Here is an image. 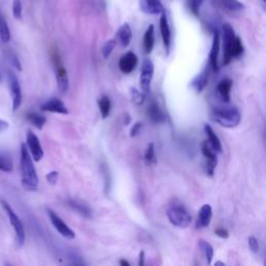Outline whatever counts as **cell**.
I'll return each instance as SVG.
<instances>
[{"label": "cell", "instance_id": "cb8c5ba5", "mask_svg": "<svg viewBox=\"0 0 266 266\" xmlns=\"http://www.w3.org/2000/svg\"><path fill=\"white\" fill-rule=\"evenodd\" d=\"M69 206L71 207L72 209L76 210L79 214L85 216V217H91L92 215V211L90 209V207L86 206L84 203L78 201V200H69L68 201Z\"/></svg>", "mask_w": 266, "mask_h": 266}, {"label": "cell", "instance_id": "f546056e", "mask_svg": "<svg viewBox=\"0 0 266 266\" xmlns=\"http://www.w3.org/2000/svg\"><path fill=\"white\" fill-rule=\"evenodd\" d=\"M13 169H14V165H13L12 158L8 154L0 153V171L10 173L13 171Z\"/></svg>", "mask_w": 266, "mask_h": 266}, {"label": "cell", "instance_id": "83f0119b", "mask_svg": "<svg viewBox=\"0 0 266 266\" xmlns=\"http://www.w3.org/2000/svg\"><path fill=\"white\" fill-rule=\"evenodd\" d=\"M0 39L4 43H9L11 40V31L5 17L0 14Z\"/></svg>", "mask_w": 266, "mask_h": 266}, {"label": "cell", "instance_id": "d6a6232c", "mask_svg": "<svg viewBox=\"0 0 266 266\" xmlns=\"http://www.w3.org/2000/svg\"><path fill=\"white\" fill-rule=\"evenodd\" d=\"M116 46V41L115 40H109L107 41L104 46L102 48V55L104 58H108L110 56V54L112 53L114 47Z\"/></svg>", "mask_w": 266, "mask_h": 266}, {"label": "cell", "instance_id": "bcb514c9", "mask_svg": "<svg viewBox=\"0 0 266 266\" xmlns=\"http://www.w3.org/2000/svg\"><path fill=\"white\" fill-rule=\"evenodd\" d=\"M199 2H201V3H202V2H203V0H199Z\"/></svg>", "mask_w": 266, "mask_h": 266}, {"label": "cell", "instance_id": "ab89813d", "mask_svg": "<svg viewBox=\"0 0 266 266\" xmlns=\"http://www.w3.org/2000/svg\"><path fill=\"white\" fill-rule=\"evenodd\" d=\"M10 60H11V62H12V64H13V66L14 67H16L19 71H21L22 70V68H21V64H20V62H19V60H18V58H17V56H15L14 54H11L10 55Z\"/></svg>", "mask_w": 266, "mask_h": 266}, {"label": "cell", "instance_id": "60d3db41", "mask_svg": "<svg viewBox=\"0 0 266 266\" xmlns=\"http://www.w3.org/2000/svg\"><path fill=\"white\" fill-rule=\"evenodd\" d=\"M9 127H10L9 122H7V121H5L3 119H0V132L6 131Z\"/></svg>", "mask_w": 266, "mask_h": 266}, {"label": "cell", "instance_id": "4316f807", "mask_svg": "<svg viewBox=\"0 0 266 266\" xmlns=\"http://www.w3.org/2000/svg\"><path fill=\"white\" fill-rule=\"evenodd\" d=\"M199 246H200L202 253L206 259V262L208 264H211L212 259H213V255H214V250H213L212 245L204 239H200L199 240Z\"/></svg>", "mask_w": 266, "mask_h": 266}, {"label": "cell", "instance_id": "9a60e30c", "mask_svg": "<svg viewBox=\"0 0 266 266\" xmlns=\"http://www.w3.org/2000/svg\"><path fill=\"white\" fill-rule=\"evenodd\" d=\"M212 219V207L209 204H204L198 213L197 218V228L198 229H204L207 228Z\"/></svg>", "mask_w": 266, "mask_h": 266}, {"label": "cell", "instance_id": "30bf717a", "mask_svg": "<svg viewBox=\"0 0 266 266\" xmlns=\"http://www.w3.org/2000/svg\"><path fill=\"white\" fill-rule=\"evenodd\" d=\"M26 147L32 155L33 160L39 162L44 157V151L41 145L39 138L35 135L33 131H28L26 135Z\"/></svg>", "mask_w": 266, "mask_h": 266}, {"label": "cell", "instance_id": "f1b7e54d", "mask_svg": "<svg viewBox=\"0 0 266 266\" xmlns=\"http://www.w3.org/2000/svg\"><path fill=\"white\" fill-rule=\"evenodd\" d=\"M220 5L231 12H240L244 9L243 4L239 3L238 0H220Z\"/></svg>", "mask_w": 266, "mask_h": 266}, {"label": "cell", "instance_id": "4dcf8cb0", "mask_svg": "<svg viewBox=\"0 0 266 266\" xmlns=\"http://www.w3.org/2000/svg\"><path fill=\"white\" fill-rule=\"evenodd\" d=\"M145 161L148 166L156 165L157 159H156V155H155V149H154L153 143L149 144L147 147V150L145 152Z\"/></svg>", "mask_w": 266, "mask_h": 266}, {"label": "cell", "instance_id": "8d00e7d4", "mask_svg": "<svg viewBox=\"0 0 266 266\" xmlns=\"http://www.w3.org/2000/svg\"><path fill=\"white\" fill-rule=\"evenodd\" d=\"M46 180H47L48 183L51 184V185L56 184V182H57V180H58V172H56V171H52V172L48 173V174L46 175Z\"/></svg>", "mask_w": 266, "mask_h": 266}, {"label": "cell", "instance_id": "d4e9b609", "mask_svg": "<svg viewBox=\"0 0 266 266\" xmlns=\"http://www.w3.org/2000/svg\"><path fill=\"white\" fill-rule=\"evenodd\" d=\"M26 119L27 121L31 123L32 125H34L36 128H38L39 130L43 129L44 125L46 124V117L38 113V112H28L26 114Z\"/></svg>", "mask_w": 266, "mask_h": 266}, {"label": "cell", "instance_id": "e575fe53", "mask_svg": "<svg viewBox=\"0 0 266 266\" xmlns=\"http://www.w3.org/2000/svg\"><path fill=\"white\" fill-rule=\"evenodd\" d=\"M130 95H131L132 101L135 102L136 104H138V105L143 104L144 100H145V95L143 93L138 91L137 88H135V87H131L130 88Z\"/></svg>", "mask_w": 266, "mask_h": 266}, {"label": "cell", "instance_id": "484cf974", "mask_svg": "<svg viewBox=\"0 0 266 266\" xmlns=\"http://www.w3.org/2000/svg\"><path fill=\"white\" fill-rule=\"evenodd\" d=\"M98 105H99V109H100L102 117L103 119H106V117L110 113V110H111V101H110L109 97L106 95H103L98 100Z\"/></svg>", "mask_w": 266, "mask_h": 266}, {"label": "cell", "instance_id": "e0dca14e", "mask_svg": "<svg viewBox=\"0 0 266 266\" xmlns=\"http://www.w3.org/2000/svg\"><path fill=\"white\" fill-rule=\"evenodd\" d=\"M218 52H219V35L217 32L213 35V41H212V46L209 54V66L212 69L213 72H218Z\"/></svg>", "mask_w": 266, "mask_h": 266}, {"label": "cell", "instance_id": "9c48e42d", "mask_svg": "<svg viewBox=\"0 0 266 266\" xmlns=\"http://www.w3.org/2000/svg\"><path fill=\"white\" fill-rule=\"evenodd\" d=\"M47 214L49 216L51 224L53 225V227L58 233H60L62 236H64V237L67 239L75 238V233H74V231L53 210L47 209Z\"/></svg>", "mask_w": 266, "mask_h": 266}, {"label": "cell", "instance_id": "74e56055", "mask_svg": "<svg viewBox=\"0 0 266 266\" xmlns=\"http://www.w3.org/2000/svg\"><path fill=\"white\" fill-rule=\"evenodd\" d=\"M142 128H143V124H142L141 122L136 123L135 125H133V127L131 128V130H130V137H131V138L137 137V136L139 135V133L141 132Z\"/></svg>", "mask_w": 266, "mask_h": 266}, {"label": "cell", "instance_id": "8992f818", "mask_svg": "<svg viewBox=\"0 0 266 266\" xmlns=\"http://www.w3.org/2000/svg\"><path fill=\"white\" fill-rule=\"evenodd\" d=\"M153 75H154V64L150 58H145L142 65L141 78H140V85L144 94H148L150 92Z\"/></svg>", "mask_w": 266, "mask_h": 266}, {"label": "cell", "instance_id": "603a6c76", "mask_svg": "<svg viewBox=\"0 0 266 266\" xmlns=\"http://www.w3.org/2000/svg\"><path fill=\"white\" fill-rule=\"evenodd\" d=\"M148 115H149V119L153 123H161L166 119L164 112H162L156 102H152L149 107H148Z\"/></svg>", "mask_w": 266, "mask_h": 266}, {"label": "cell", "instance_id": "d6986e66", "mask_svg": "<svg viewBox=\"0 0 266 266\" xmlns=\"http://www.w3.org/2000/svg\"><path fill=\"white\" fill-rule=\"evenodd\" d=\"M233 85V81L230 78H224L221 79L217 86H216V92L218 96L221 98V100L229 103L231 99V88Z\"/></svg>", "mask_w": 266, "mask_h": 266}, {"label": "cell", "instance_id": "ffe728a7", "mask_svg": "<svg viewBox=\"0 0 266 266\" xmlns=\"http://www.w3.org/2000/svg\"><path fill=\"white\" fill-rule=\"evenodd\" d=\"M208 67H207L202 73L197 75L193 80H191V86L197 93H202L204 88L206 87L207 83H208L209 75H208Z\"/></svg>", "mask_w": 266, "mask_h": 266}, {"label": "cell", "instance_id": "836d02e7", "mask_svg": "<svg viewBox=\"0 0 266 266\" xmlns=\"http://www.w3.org/2000/svg\"><path fill=\"white\" fill-rule=\"evenodd\" d=\"M12 10H13L14 18L17 19V20H20L22 18V11H23L21 0H13Z\"/></svg>", "mask_w": 266, "mask_h": 266}, {"label": "cell", "instance_id": "44dd1931", "mask_svg": "<svg viewBox=\"0 0 266 266\" xmlns=\"http://www.w3.org/2000/svg\"><path fill=\"white\" fill-rule=\"evenodd\" d=\"M117 40H119V43L121 44V46L126 48L130 45L131 40H132V32H131V28L129 26L128 23L123 24L120 28L119 31H117L116 34Z\"/></svg>", "mask_w": 266, "mask_h": 266}, {"label": "cell", "instance_id": "ba28073f", "mask_svg": "<svg viewBox=\"0 0 266 266\" xmlns=\"http://www.w3.org/2000/svg\"><path fill=\"white\" fill-rule=\"evenodd\" d=\"M9 85L13 102V111H17L22 104V91L19 80L13 72H9Z\"/></svg>", "mask_w": 266, "mask_h": 266}, {"label": "cell", "instance_id": "b9f144b4", "mask_svg": "<svg viewBox=\"0 0 266 266\" xmlns=\"http://www.w3.org/2000/svg\"><path fill=\"white\" fill-rule=\"evenodd\" d=\"M139 265H140V266H144V265H145V252H144V250H142V252L140 253Z\"/></svg>", "mask_w": 266, "mask_h": 266}, {"label": "cell", "instance_id": "7bdbcfd3", "mask_svg": "<svg viewBox=\"0 0 266 266\" xmlns=\"http://www.w3.org/2000/svg\"><path fill=\"white\" fill-rule=\"evenodd\" d=\"M120 264H121L122 266H125V265H126V266H129V265H130V263L127 262L126 260H121V261H120Z\"/></svg>", "mask_w": 266, "mask_h": 266}, {"label": "cell", "instance_id": "2e32d148", "mask_svg": "<svg viewBox=\"0 0 266 266\" xmlns=\"http://www.w3.org/2000/svg\"><path fill=\"white\" fill-rule=\"evenodd\" d=\"M141 10L149 15H158L165 12L161 0H141Z\"/></svg>", "mask_w": 266, "mask_h": 266}, {"label": "cell", "instance_id": "3957f363", "mask_svg": "<svg viewBox=\"0 0 266 266\" xmlns=\"http://www.w3.org/2000/svg\"><path fill=\"white\" fill-rule=\"evenodd\" d=\"M167 215L170 223L173 226L181 229L189 227V225L191 224V220H193L188 210L180 202L177 201L170 203L167 208Z\"/></svg>", "mask_w": 266, "mask_h": 266}, {"label": "cell", "instance_id": "d590c367", "mask_svg": "<svg viewBox=\"0 0 266 266\" xmlns=\"http://www.w3.org/2000/svg\"><path fill=\"white\" fill-rule=\"evenodd\" d=\"M248 247L255 254H257L259 252L260 245H259L258 239L255 237V236H250V237H248Z\"/></svg>", "mask_w": 266, "mask_h": 266}, {"label": "cell", "instance_id": "5bb4252c", "mask_svg": "<svg viewBox=\"0 0 266 266\" xmlns=\"http://www.w3.org/2000/svg\"><path fill=\"white\" fill-rule=\"evenodd\" d=\"M159 26H160V33L162 37V41H164L166 50L169 54L170 49H171V41H172V34H171V29L168 21L167 14L165 12L161 13V17L159 21Z\"/></svg>", "mask_w": 266, "mask_h": 266}, {"label": "cell", "instance_id": "f35d334b", "mask_svg": "<svg viewBox=\"0 0 266 266\" xmlns=\"http://www.w3.org/2000/svg\"><path fill=\"white\" fill-rule=\"evenodd\" d=\"M215 234L218 236V237L223 238V239H227L229 237V232L225 228H217L215 230Z\"/></svg>", "mask_w": 266, "mask_h": 266}, {"label": "cell", "instance_id": "f6af8a7d", "mask_svg": "<svg viewBox=\"0 0 266 266\" xmlns=\"http://www.w3.org/2000/svg\"><path fill=\"white\" fill-rule=\"evenodd\" d=\"M262 2H263V3H265V2H266V0H262Z\"/></svg>", "mask_w": 266, "mask_h": 266}, {"label": "cell", "instance_id": "4fadbf2b", "mask_svg": "<svg viewBox=\"0 0 266 266\" xmlns=\"http://www.w3.org/2000/svg\"><path fill=\"white\" fill-rule=\"evenodd\" d=\"M139 63V58L136 55V53H133L132 51H128L125 53L119 61V67L120 70L125 73V74H130L133 70L136 69Z\"/></svg>", "mask_w": 266, "mask_h": 266}, {"label": "cell", "instance_id": "ee69618b", "mask_svg": "<svg viewBox=\"0 0 266 266\" xmlns=\"http://www.w3.org/2000/svg\"><path fill=\"white\" fill-rule=\"evenodd\" d=\"M0 82H2V72H0Z\"/></svg>", "mask_w": 266, "mask_h": 266}, {"label": "cell", "instance_id": "7402d4cb", "mask_svg": "<svg viewBox=\"0 0 266 266\" xmlns=\"http://www.w3.org/2000/svg\"><path fill=\"white\" fill-rule=\"evenodd\" d=\"M154 25L151 24L147 28V31L144 36V50L146 54H150L154 48Z\"/></svg>", "mask_w": 266, "mask_h": 266}, {"label": "cell", "instance_id": "8fae6325", "mask_svg": "<svg viewBox=\"0 0 266 266\" xmlns=\"http://www.w3.org/2000/svg\"><path fill=\"white\" fill-rule=\"evenodd\" d=\"M202 153L206 158V173L209 176H213L214 170L217 166L216 152L212 150V148L207 142H204L202 145Z\"/></svg>", "mask_w": 266, "mask_h": 266}, {"label": "cell", "instance_id": "5b68a950", "mask_svg": "<svg viewBox=\"0 0 266 266\" xmlns=\"http://www.w3.org/2000/svg\"><path fill=\"white\" fill-rule=\"evenodd\" d=\"M52 62L55 70L57 86L62 93H66L69 90V77L67 70L64 67L61 57L57 52L52 53Z\"/></svg>", "mask_w": 266, "mask_h": 266}, {"label": "cell", "instance_id": "1f68e13d", "mask_svg": "<svg viewBox=\"0 0 266 266\" xmlns=\"http://www.w3.org/2000/svg\"><path fill=\"white\" fill-rule=\"evenodd\" d=\"M242 53H243L242 42H241L240 38L235 37L233 45H232V51H231L232 58H238L240 55H242Z\"/></svg>", "mask_w": 266, "mask_h": 266}, {"label": "cell", "instance_id": "52a82bcc", "mask_svg": "<svg viewBox=\"0 0 266 266\" xmlns=\"http://www.w3.org/2000/svg\"><path fill=\"white\" fill-rule=\"evenodd\" d=\"M223 34H224V60H223V65L227 66L230 64V62L233 60L232 58V45H233V42L235 39V33H234V29L233 27L226 23L223 26Z\"/></svg>", "mask_w": 266, "mask_h": 266}, {"label": "cell", "instance_id": "6da1fadb", "mask_svg": "<svg viewBox=\"0 0 266 266\" xmlns=\"http://www.w3.org/2000/svg\"><path fill=\"white\" fill-rule=\"evenodd\" d=\"M21 166V183L22 186L29 191H36L39 186V178L34 166V161L25 144H21L20 153Z\"/></svg>", "mask_w": 266, "mask_h": 266}, {"label": "cell", "instance_id": "277c9868", "mask_svg": "<svg viewBox=\"0 0 266 266\" xmlns=\"http://www.w3.org/2000/svg\"><path fill=\"white\" fill-rule=\"evenodd\" d=\"M0 205H2L3 209L6 211L10 223L15 231V234H16V240L19 246H22L25 241V230L22 220L19 218L17 213L14 211V209L11 207V205L5 200V199H0Z\"/></svg>", "mask_w": 266, "mask_h": 266}, {"label": "cell", "instance_id": "7a4b0ae2", "mask_svg": "<svg viewBox=\"0 0 266 266\" xmlns=\"http://www.w3.org/2000/svg\"><path fill=\"white\" fill-rule=\"evenodd\" d=\"M210 119L223 127L235 128L239 125L241 115L236 107L226 106L214 108L210 113Z\"/></svg>", "mask_w": 266, "mask_h": 266}, {"label": "cell", "instance_id": "ac0fdd59", "mask_svg": "<svg viewBox=\"0 0 266 266\" xmlns=\"http://www.w3.org/2000/svg\"><path fill=\"white\" fill-rule=\"evenodd\" d=\"M204 130H205L207 139H208V142L207 143H208L209 146L212 148V150L217 152V153L223 152V146H221V143H220L218 137L216 136V133L212 129V127L208 124H205Z\"/></svg>", "mask_w": 266, "mask_h": 266}, {"label": "cell", "instance_id": "7c38bea8", "mask_svg": "<svg viewBox=\"0 0 266 266\" xmlns=\"http://www.w3.org/2000/svg\"><path fill=\"white\" fill-rule=\"evenodd\" d=\"M41 110L53 112V113H60V114H68L69 110L65 103L58 98H51L47 100L44 104L41 106Z\"/></svg>", "mask_w": 266, "mask_h": 266}]
</instances>
